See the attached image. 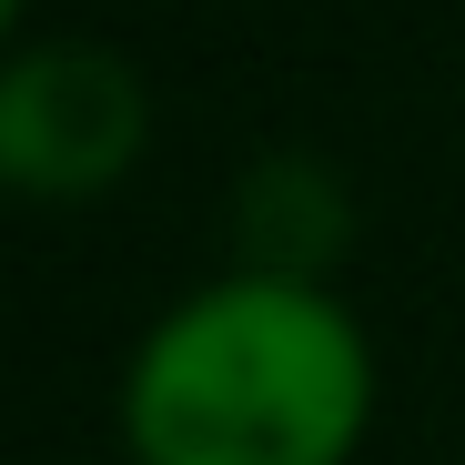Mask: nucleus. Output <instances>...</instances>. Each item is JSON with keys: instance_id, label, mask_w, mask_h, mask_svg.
Masks as SVG:
<instances>
[{"instance_id": "3", "label": "nucleus", "mask_w": 465, "mask_h": 465, "mask_svg": "<svg viewBox=\"0 0 465 465\" xmlns=\"http://www.w3.org/2000/svg\"><path fill=\"white\" fill-rule=\"evenodd\" d=\"M232 223H243V253L253 273H314L344 253V183L324 163H303V152H273V163H253V183L232 193Z\"/></svg>"}, {"instance_id": "1", "label": "nucleus", "mask_w": 465, "mask_h": 465, "mask_svg": "<svg viewBox=\"0 0 465 465\" xmlns=\"http://www.w3.org/2000/svg\"><path fill=\"white\" fill-rule=\"evenodd\" d=\"M374 405L364 334L293 273H232L193 293L132 364L142 465H344Z\"/></svg>"}, {"instance_id": "2", "label": "nucleus", "mask_w": 465, "mask_h": 465, "mask_svg": "<svg viewBox=\"0 0 465 465\" xmlns=\"http://www.w3.org/2000/svg\"><path fill=\"white\" fill-rule=\"evenodd\" d=\"M142 122H152V102H142L122 51H82V41L31 51L0 71V183L51 193V203L102 193L132 173Z\"/></svg>"}, {"instance_id": "4", "label": "nucleus", "mask_w": 465, "mask_h": 465, "mask_svg": "<svg viewBox=\"0 0 465 465\" xmlns=\"http://www.w3.org/2000/svg\"><path fill=\"white\" fill-rule=\"evenodd\" d=\"M0 21H11V0H0Z\"/></svg>"}]
</instances>
